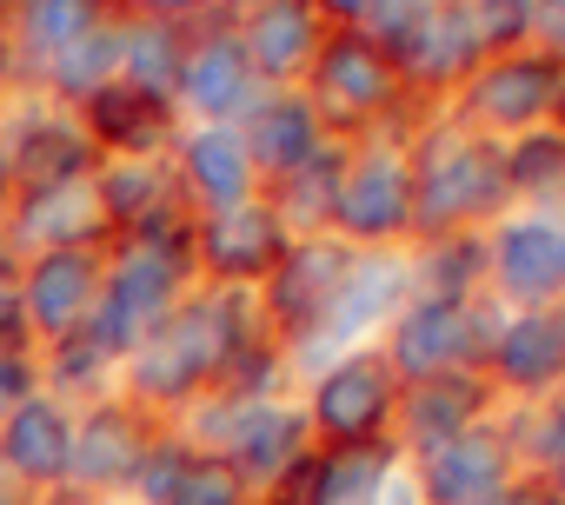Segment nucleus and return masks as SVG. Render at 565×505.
Instances as JSON below:
<instances>
[{
	"label": "nucleus",
	"instance_id": "nucleus-1",
	"mask_svg": "<svg viewBox=\"0 0 565 505\" xmlns=\"http://www.w3.org/2000/svg\"><path fill=\"white\" fill-rule=\"evenodd\" d=\"M505 200H512V186H505V147L492 133L439 127L413 153V233H426V239L479 233V219H492Z\"/></svg>",
	"mask_w": 565,
	"mask_h": 505
},
{
	"label": "nucleus",
	"instance_id": "nucleus-2",
	"mask_svg": "<svg viewBox=\"0 0 565 505\" xmlns=\"http://www.w3.org/2000/svg\"><path fill=\"white\" fill-rule=\"evenodd\" d=\"M492 340H499V320L486 313V300H406L393 320L386 359H393L399 386H413V379L479 373Z\"/></svg>",
	"mask_w": 565,
	"mask_h": 505
},
{
	"label": "nucleus",
	"instance_id": "nucleus-3",
	"mask_svg": "<svg viewBox=\"0 0 565 505\" xmlns=\"http://www.w3.org/2000/svg\"><path fill=\"white\" fill-rule=\"evenodd\" d=\"M399 94H406V80H399L393 54L373 47V41L353 34V28H333V34L320 41L313 67H307V100L320 107V120H327L333 133H353V127L380 120Z\"/></svg>",
	"mask_w": 565,
	"mask_h": 505
},
{
	"label": "nucleus",
	"instance_id": "nucleus-4",
	"mask_svg": "<svg viewBox=\"0 0 565 505\" xmlns=\"http://www.w3.org/2000/svg\"><path fill=\"white\" fill-rule=\"evenodd\" d=\"M565 107V67L539 47L486 54L466 80V114L479 133H532L539 120H558Z\"/></svg>",
	"mask_w": 565,
	"mask_h": 505
},
{
	"label": "nucleus",
	"instance_id": "nucleus-5",
	"mask_svg": "<svg viewBox=\"0 0 565 505\" xmlns=\"http://www.w3.org/2000/svg\"><path fill=\"white\" fill-rule=\"evenodd\" d=\"M399 373L380 346L347 353L340 366H327V379L313 386V432H327L333 445H360V439H386L393 412H399Z\"/></svg>",
	"mask_w": 565,
	"mask_h": 505
},
{
	"label": "nucleus",
	"instance_id": "nucleus-6",
	"mask_svg": "<svg viewBox=\"0 0 565 505\" xmlns=\"http://www.w3.org/2000/svg\"><path fill=\"white\" fill-rule=\"evenodd\" d=\"M353 260H360V253L347 239H327V233L294 239L287 253H279V267L259 280V313L273 326H287V333H320V320L340 300Z\"/></svg>",
	"mask_w": 565,
	"mask_h": 505
},
{
	"label": "nucleus",
	"instance_id": "nucleus-7",
	"mask_svg": "<svg viewBox=\"0 0 565 505\" xmlns=\"http://www.w3.org/2000/svg\"><path fill=\"white\" fill-rule=\"evenodd\" d=\"M100 280H107V253L100 246H54V253H34V267L21 273V313H28V333L61 346L87 326L94 300H100Z\"/></svg>",
	"mask_w": 565,
	"mask_h": 505
},
{
	"label": "nucleus",
	"instance_id": "nucleus-8",
	"mask_svg": "<svg viewBox=\"0 0 565 505\" xmlns=\"http://www.w3.org/2000/svg\"><path fill=\"white\" fill-rule=\"evenodd\" d=\"M333 226L347 239H399L413 233V160L399 147H353Z\"/></svg>",
	"mask_w": 565,
	"mask_h": 505
},
{
	"label": "nucleus",
	"instance_id": "nucleus-9",
	"mask_svg": "<svg viewBox=\"0 0 565 505\" xmlns=\"http://www.w3.org/2000/svg\"><path fill=\"white\" fill-rule=\"evenodd\" d=\"M512 479H519L512 432L486 426V419L419 459V498L426 505H492Z\"/></svg>",
	"mask_w": 565,
	"mask_h": 505
},
{
	"label": "nucleus",
	"instance_id": "nucleus-10",
	"mask_svg": "<svg viewBox=\"0 0 565 505\" xmlns=\"http://www.w3.org/2000/svg\"><path fill=\"white\" fill-rule=\"evenodd\" d=\"M287 246H294V233L279 226V213L266 200H246V206H226V213H200V226H193V260L220 287H259L279 267Z\"/></svg>",
	"mask_w": 565,
	"mask_h": 505
},
{
	"label": "nucleus",
	"instance_id": "nucleus-11",
	"mask_svg": "<svg viewBox=\"0 0 565 505\" xmlns=\"http://www.w3.org/2000/svg\"><path fill=\"white\" fill-rule=\"evenodd\" d=\"M259 87H266V80L253 74V61H246L233 21L193 34V47H186V74H180V100L200 114V127H239V120L253 114Z\"/></svg>",
	"mask_w": 565,
	"mask_h": 505
},
{
	"label": "nucleus",
	"instance_id": "nucleus-12",
	"mask_svg": "<svg viewBox=\"0 0 565 505\" xmlns=\"http://www.w3.org/2000/svg\"><path fill=\"white\" fill-rule=\"evenodd\" d=\"M486 273H492L499 300L552 307V300L565 293V219L532 213V219L499 226L492 246H486Z\"/></svg>",
	"mask_w": 565,
	"mask_h": 505
},
{
	"label": "nucleus",
	"instance_id": "nucleus-13",
	"mask_svg": "<svg viewBox=\"0 0 565 505\" xmlns=\"http://www.w3.org/2000/svg\"><path fill=\"white\" fill-rule=\"evenodd\" d=\"M486 47H479V28H472V8L466 0H433L426 21L393 47V67L406 87L419 94H439V87H466L479 74Z\"/></svg>",
	"mask_w": 565,
	"mask_h": 505
},
{
	"label": "nucleus",
	"instance_id": "nucleus-14",
	"mask_svg": "<svg viewBox=\"0 0 565 505\" xmlns=\"http://www.w3.org/2000/svg\"><path fill=\"white\" fill-rule=\"evenodd\" d=\"M153 445V426H147V406L134 399H114V406H94L81 426H74V452H67V485L74 492H107V485H134L140 459Z\"/></svg>",
	"mask_w": 565,
	"mask_h": 505
},
{
	"label": "nucleus",
	"instance_id": "nucleus-15",
	"mask_svg": "<svg viewBox=\"0 0 565 505\" xmlns=\"http://www.w3.org/2000/svg\"><path fill=\"white\" fill-rule=\"evenodd\" d=\"M0 160H8L14 186L34 193V186H67V180H94L100 173V147L87 140L81 120L67 114H21L14 133L0 140Z\"/></svg>",
	"mask_w": 565,
	"mask_h": 505
},
{
	"label": "nucleus",
	"instance_id": "nucleus-16",
	"mask_svg": "<svg viewBox=\"0 0 565 505\" xmlns=\"http://www.w3.org/2000/svg\"><path fill=\"white\" fill-rule=\"evenodd\" d=\"M173 186L200 213H226V206L259 200V166H253L239 127H193L173 153Z\"/></svg>",
	"mask_w": 565,
	"mask_h": 505
},
{
	"label": "nucleus",
	"instance_id": "nucleus-17",
	"mask_svg": "<svg viewBox=\"0 0 565 505\" xmlns=\"http://www.w3.org/2000/svg\"><path fill=\"white\" fill-rule=\"evenodd\" d=\"M327 120H320V107L307 100V94H294V87H279V94H259L253 100V114L239 120V140H246V153H253V166L259 173H273V186L287 180V173H300L313 153H327Z\"/></svg>",
	"mask_w": 565,
	"mask_h": 505
},
{
	"label": "nucleus",
	"instance_id": "nucleus-18",
	"mask_svg": "<svg viewBox=\"0 0 565 505\" xmlns=\"http://www.w3.org/2000/svg\"><path fill=\"white\" fill-rule=\"evenodd\" d=\"M393 459H399V439L327 445V452H313L287 485H294L300 505H386V492H393Z\"/></svg>",
	"mask_w": 565,
	"mask_h": 505
},
{
	"label": "nucleus",
	"instance_id": "nucleus-19",
	"mask_svg": "<svg viewBox=\"0 0 565 505\" xmlns=\"http://www.w3.org/2000/svg\"><path fill=\"white\" fill-rule=\"evenodd\" d=\"M233 28H239V47H246L259 80H300L313 67L320 41L333 34V28H320V14L307 0H259V8H246Z\"/></svg>",
	"mask_w": 565,
	"mask_h": 505
},
{
	"label": "nucleus",
	"instance_id": "nucleus-20",
	"mask_svg": "<svg viewBox=\"0 0 565 505\" xmlns=\"http://www.w3.org/2000/svg\"><path fill=\"white\" fill-rule=\"evenodd\" d=\"M486 366H492L499 386L532 393V399L565 386V307H525L519 320H505Z\"/></svg>",
	"mask_w": 565,
	"mask_h": 505
},
{
	"label": "nucleus",
	"instance_id": "nucleus-21",
	"mask_svg": "<svg viewBox=\"0 0 565 505\" xmlns=\"http://www.w3.org/2000/svg\"><path fill=\"white\" fill-rule=\"evenodd\" d=\"M307 459H313V419L279 406V399H259L253 419L239 426V439L226 445V465L246 479V492L253 485H287Z\"/></svg>",
	"mask_w": 565,
	"mask_h": 505
},
{
	"label": "nucleus",
	"instance_id": "nucleus-22",
	"mask_svg": "<svg viewBox=\"0 0 565 505\" xmlns=\"http://www.w3.org/2000/svg\"><path fill=\"white\" fill-rule=\"evenodd\" d=\"M67 452H74V419L47 393L0 419V465L21 485H67Z\"/></svg>",
	"mask_w": 565,
	"mask_h": 505
},
{
	"label": "nucleus",
	"instance_id": "nucleus-23",
	"mask_svg": "<svg viewBox=\"0 0 565 505\" xmlns=\"http://www.w3.org/2000/svg\"><path fill=\"white\" fill-rule=\"evenodd\" d=\"M81 120H87V140L107 147L114 160H167V147H173V107L153 94H134L127 80L94 94L81 107Z\"/></svg>",
	"mask_w": 565,
	"mask_h": 505
},
{
	"label": "nucleus",
	"instance_id": "nucleus-24",
	"mask_svg": "<svg viewBox=\"0 0 565 505\" xmlns=\"http://www.w3.org/2000/svg\"><path fill=\"white\" fill-rule=\"evenodd\" d=\"M14 233L34 246V253H54V246H94L107 226L100 213V193L94 180H67V186H34V193H14Z\"/></svg>",
	"mask_w": 565,
	"mask_h": 505
},
{
	"label": "nucleus",
	"instance_id": "nucleus-25",
	"mask_svg": "<svg viewBox=\"0 0 565 505\" xmlns=\"http://www.w3.org/2000/svg\"><path fill=\"white\" fill-rule=\"evenodd\" d=\"M479 406H486V379L479 373H446V379H413L399 393V439L426 459L433 445L459 439L466 426H479Z\"/></svg>",
	"mask_w": 565,
	"mask_h": 505
},
{
	"label": "nucleus",
	"instance_id": "nucleus-26",
	"mask_svg": "<svg viewBox=\"0 0 565 505\" xmlns=\"http://www.w3.org/2000/svg\"><path fill=\"white\" fill-rule=\"evenodd\" d=\"M186 47H193V28L180 21H120V80L134 94H153V100H180V74H186Z\"/></svg>",
	"mask_w": 565,
	"mask_h": 505
},
{
	"label": "nucleus",
	"instance_id": "nucleus-27",
	"mask_svg": "<svg viewBox=\"0 0 565 505\" xmlns=\"http://www.w3.org/2000/svg\"><path fill=\"white\" fill-rule=\"evenodd\" d=\"M347 160H353V147H340V140H327V153H313L300 173H287L273 186V213H279V226H287L294 239H313V233H327L333 226V200H340V180H347Z\"/></svg>",
	"mask_w": 565,
	"mask_h": 505
},
{
	"label": "nucleus",
	"instance_id": "nucleus-28",
	"mask_svg": "<svg viewBox=\"0 0 565 505\" xmlns=\"http://www.w3.org/2000/svg\"><path fill=\"white\" fill-rule=\"evenodd\" d=\"M41 80H47V94L67 100V107H87L94 94H107V87L120 80V21H100L94 34H81L67 54H54V61L41 67Z\"/></svg>",
	"mask_w": 565,
	"mask_h": 505
},
{
	"label": "nucleus",
	"instance_id": "nucleus-29",
	"mask_svg": "<svg viewBox=\"0 0 565 505\" xmlns=\"http://www.w3.org/2000/svg\"><path fill=\"white\" fill-rule=\"evenodd\" d=\"M100 21H107V0H14V41H21V54L34 67H47L54 54H67Z\"/></svg>",
	"mask_w": 565,
	"mask_h": 505
},
{
	"label": "nucleus",
	"instance_id": "nucleus-30",
	"mask_svg": "<svg viewBox=\"0 0 565 505\" xmlns=\"http://www.w3.org/2000/svg\"><path fill=\"white\" fill-rule=\"evenodd\" d=\"M399 293H413V280H406L399 267H380V260H353V273H347L340 300L327 307L320 333H333V340H353V333H366V326H373L386 307H399Z\"/></svg>",
	"mask_w": 565,
	"mask_h": 505
},
{
	"label": "nucleus",
	"instance_id": "nucleus-31",
	"mask_svg": "<svg viewBox=\"0 0 565 505\" xmlns=\"http://www.w3.org/2000/svg\"><path fill=\"white\" fill-rule=\"evenodd\" d=\"M426 246L433 253L413 280V300H479L486 293V239L479 233H446Z\"/></svg>",
	"mask_w": 565,
	"mask_h": 505
},
{
	"label": "nucleus",
	"instance_id": "nucleus-32",
	"mask_svg": "<svg viewBox=\"0 0 565 505\" xmlns=\"http://www.w3.org/2000/svg\"><path fill=\"white\" fill-rule=\"evenodd\" d=\"M505 186L525 200H565V127H532L505 140Z\"/></svg>",
	"mask_w": 565,
	"mask_h": 505
},
{
	"label": "nucleus",
	"instance_id": "nucleus-33",
	"mask_svg": "<svg viewBox=\"0 0 565 505\" xmlns=\"http://www.w3.org/2000/svg\"><path fill=\"white\" fill-rule=\"evenodd\" d=\"M193 459H200V452H193L180 432H153V445H147V459H140V472H134L140 505H167V498L180 492V479H186Z\"/></svg>",
	"mask_w": 565,
	"mask_h": 505
},
{
	"label": "nucleus",
	"instance_id": "nucleus-34",
	"mask_svg": "<svg viewBox=\"0 0 565 505\" xmlns=\"http://www.w3.org/2000/svg\"><path fill=\"white\" fill-rule=\"evenodd\" d=\"M167 505H246V479H239L220 452H200Z\"/></svg>",
	"mask_w": 565,
	"mask_h": 505
},
{
	"label": "nucleus",
	"instance_id": "nucleus-35",
	"mask_svg": "<svg viewBox=\"0 0 565 505\" xmlns=\"http://www.w3.org/2000/svg\"><path fill=\"white\" fill-rule=\"evenodd\" d=\"M472 8V28H479V47L486 54H512L532 41V0H466Z\"/></svg>",
	"mask_w": 565,
	"mask_h": 505
},
{
	"label": "nucleus",
	"instance_id": "nucleus-36",
	"mask_svg": "<svg viewBox=\"0 0 565 505\" xmlns=\"http://www.w3.org/2000/svg\"><path fill=\"white\" fill-rule=\"evenodd\" d=\"M426 8H433V0H373L366 21H360L353 34H366L373 47H386V54H393V47H399V41L426 21Z\"/></svg>",
	"mask_w": 565,
	"mask_h": 505
},
{
	"label": "nucleus",
	"instance_id": "nucleus-37",
	"mask_svg": "<svg viewBox=\"0 0 565 505\" xmlns=\"http://www.w3.org/2000/svg\"><path fill=\"white\" fill-rule=\"evenodd\" d=\"M519 452H532L545 472L565 465V399H539V406H532V439H525Z\"/></svg>",
	"mask_w": 565,
	"mask_h": 505
},
{
	"label": "nucleus",
	"instance_id": "nucleus-38",
	"mask_svg": "<svg viewBox=\"0 0 565 505\" xmlns=\"http://www.w3.org/2000/svg\"><path fill=\"white\" fill-rule=\"evenodd\" d=\"M41 399V366L28 346H0V419H8L14 406Z\"/></svg>",
	"mask_w": 565,
	"mask_h": 505
},
{
	"label": "nucleus",
	"instance_id": "nucleus-39",
	"mask_svg": "<svg viewBox=\"0 0 565 505\" xmlns=\"http://www.w3.org/2000/svg\"><path fill=\"white\" fill-rule=\"evenodd\" d=\"M28 313H21V267H0V346H28Z\"/></svg>",
	"mask_w": 565,
	"mask_h": 505
},
{
	"label": "nucleus",
	"instance_id": "nucleus-40",
	"mask_svg": "<svg viewBox=\"0 0 565 505\" xmlns=\"http://www.w3.org/2000/svg\"><path fill=\"white\" fill-rule=\"evenodd\" d=\"M525 47H539L565 67V0H532V41Z\"/></svg>",
	"mask_w": 565,
	"mask_h": 505
},
{
	"label": "nucleus",
	"instance_id": "nucleus-41",
	"mask_svg": "<svg viewBox=\"0 0 565 505\" xmlns=\"http://www.w3.org/2000/svg\"><path fill=\"white\" fill-rule=\"evenodd\" d=\"M134 8H140L147 21H180V28H193V21L213 8V0H134Z\"/></svg>",
	"mask_w": 565,
	"mask_h": 505
},
{
	"label": "nucleus",
	"instance_id": "nucleus-42",
	"mask_svg": "<svg viewBox=\"0 0 565 505\" xmlns=\"http://www.w3.org/2000/svg\"><path fill=\"white\" fill-rule=\"evenodd\" d=\"M307 8H313L320 21H340V28H360V21H366V8H373V0H307Z\"/></svg>",
	"mask_w": 565,
	"mask_h": 505
},
{
	"label": "nucleus",
	"instance_id": "nucleus-43",
	"mask_svg": "<svg viewBox=\"0 0 565 505\" xmlns=\"http://www.w3.org/2000/svg\"><path fill=\"white\" fill-rule=\"evenodd\" d=\"M492 505H552V492H545L539 479H512V485H505Z\"/></svg>",
	"mask_w": 565,
	"mask_h": 505
},
{
	"label": "nucleus",
	"instance_id": "nucleus-44",
	"mask_svg": "<svg viewBox=\"0 0 565 505\" xmlns=\"http://www.w3.org/2000/svg\"><path fill=\"white\" fill-rule=\"evenodd\" d=\"M41 505H94V492H74V485H54Z\"/></svg>",
	"mask_w": 565,
	"mask_h": 505
},
{
	"label": "nucleus",
	"instance_id": "nucleus-45",
	"mask_svg": "<svg viewBox=\"0 0 565 505\" xmlns=\"http://www.w3.org/2000/svg\"><path fill=\"white\" fill-rule=\"evenodd\" d=\"M14 193H21V186H14V173H8V160H0V219H8V213H14Z\"/></svg>",
	"mask_w": 565,
	"mask_h": 505
},
{
	"label": "nucleus",
	"instance_id": "nucleus-46",
	"mask_svg": "<svg viewBox=\"0 0 565 505\" xmlns=\"http://www.w3.org/2000/svg\"><path fill=\"white\" fill-rule=\"evenodd\" d=\"M0 505H21V479L8 465H0Z\"/></svg>",
	"mask_w": 565,
	"mask_h": 505
},
{
	"label": "nucleus",
	"instance_id": "nucleus-47",
	"mask_svg": "<svg viewBox=\"0 0 565 505\" xmlns=\"http://www.w3.org/2000/svg\"><path fill=\"white\" fill-rule=\"evenodd\" d=\"M545 492H552V505H565V465H558V472H545Z\"/></svg>",
	"mask_w": 565,
	"mask_h": 505
},
{
	"label": "nucleus",
	"instance_id": "nucleus-48",
	"mask_svg": "<svg viewBox=\"0 0 565 505\" xmlns=\"http://www.w3.org/2000/svg\"><path fill=\"white\" fill-rule=\"evenodd\" d=\"M8 260H14V253H8V239H0V267H8Z\"/></svg>",
	"mask_w": 565,
	"mask_h": 505
},
{
	"label": "nucleus",
	"instance_id": "nucleus-49",
	"mask_svg": "<svg viewBox=\"0 0 565 505\" xmlns=\"http://www.w3.org/2000/svg\"><path fill=\"white\" fill-rule=\"evenodd\" d=\"M246 8H259V0H246Z\"/></svg>",
	"mask_w": 565,
	"mask_h": 505
}]
</instances>
